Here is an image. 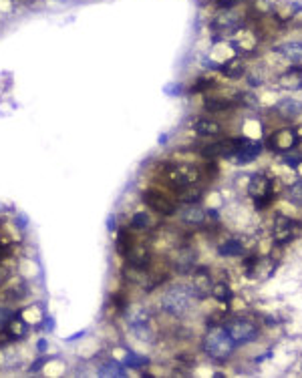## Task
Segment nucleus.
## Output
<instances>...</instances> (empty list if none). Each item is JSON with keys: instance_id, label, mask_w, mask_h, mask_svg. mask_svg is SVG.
<instances>
[{"instance_id": "1", "label": "nucleus", "mask_w": 302, "mask_h": 378, "mask_svg": "<svg viewBox=\"0 0 302 378\" xmlns=\"http://www.w3.org/2000/svg\"><path fill=\"white\" fill-rule=\"evenodd\" d=\"M194 294H196V290H192L188 286H174L162 296L160 304L168 314L184 316L194 304Z\"/></svg>"}, {"instance_id": "2", "label": "nucleus", "mask_w": 302, "mask_h": 378, "mask_svg": "<svg viewBox=\"0 0 302 378\" xmlns=\"http://www.w3.org/2000/svg\"><path fill=\"white\" fill-rule=\"evenodd\" d=\"M234 348H236V342L230 338L226 328H214L204 338V350L220 362H224L234 352Z\"/></svg>"}, {"instance_id": "3", "label": "nucleus", "mask_w": 302, "mask_h": 378, "mask_svg": "<svg viewBox=\"0 0 302 378\" xmlns=\"http://www.w3.org/2000/svg\"><path fill=\"white\" fill-rule=\"evenodd\" d=\"M226 332L236 344H246L258 338V326L248 320H234L226 326Z\"/></svg>"}, {"instance_id": "4", "label": "nucleus", "mask_w": 302, "mask_h": 378, "mask_svg": "<svg viewBox=\"0 0 302 378\" xmlns=\"http://www.w3.org/2000/svg\"><path fill=\"white\" fill-rule=\"evenodd\" d=\"M168 177L178 187H188V185H194L198 181L200 173H198V169L194 165H170L168 167Z\"/></svg>"}, {"instance_id": "5", "label": "nucleus", "mask_w": 302, "mask_h": 378, "mask_svg": "<svg viewBox=\"0 0 302 378\" xmlns=\"http://www.w3.org/2000/svg\"><path fill=\"white\" fill-rule=\"evenodd\" d=\"M145 203L154 209V211H158V213H162V215H172L174 211H176V203L168 197V195H164L162 191H158V189H149V191H145Z\"/></svg>"}, {"instance_id": "6", "label": "nucleus", "mask_w": 302, "mask_h": 378, "mask_svg": "<svg viewBox=\"0 0 302 378\" xmlns=\"http://www.w3.org/2000/svg\"><path fill=\"white\" fill-rule=\"evenodd\" d=\"M262 153V145L258 141H250V139H238V149L232 155L238 163H248L252 159H256Z\"/></svg>"}, {"instance_id": "7", "label": "nucleus", "mask_w": 302, "mask_h": 378, "mask_svg": "<svg viewBox=\"0 0 302 378\" xmlns=\"http://www.w3.org/2000/svg\"><path fill=\"white\" fill-rule=\"evenodd\" d=\"M270 147L274 149V151H290V149H294L296 145H298V137H296V133L292 131V129H282V131H278V133H274L272 137H270Z\"/></svg>"}, {"instance_id": "8", "label": "nucleus", "mask_w": 302, "mask_h": 378, "mask_svg": "<svg viewBox=\"0 0 302 378\" xmlns=\"http://www.w3.org/2000/svg\"><path fill=\"white\" fill-rule=\"evenodd\" d=\"M298 229V223H294L292 219H288V217H284V215H278L276 217V221H274V231H272V235H274V239L278 241V243H286V241H290L292 237H294V231Z\"/></svg>"}, {"instance_id": "9", "label": "nucleus", "mask_w": 302, "mask_h": 378, "mask_svg": "<svg viewBox=\"0 0 302 378\" xmlns=\"http://www.w3.org/2000/svg\"><path fill=\"white\" fill-rule=\"evenodd\" d=\"M127 322L131 326L133 332H137L139 336H143V330H149V322H151V314L147 308H133L127 314Z\"/></svg>"}, {"instance_id": "10", "label": "nucleus", "mask_w": 302, "mask_h": 378, "mask_svg": "<svg viewBox=\"0 0 302 378\" xmlns=\"http://www.w3.org/2000/svg\"><path fill=\"white\" fill-rule=\"evenodd\" d=\"M248 191H250V195L256 197V199H258V197H268L270 191H272V181H270L268 177H264V175H254V177L250 179Z\"/></svg>"}, {"instance_id": "11", "label": "nucleus", "mask_w": 302, "mask_h": 378, "mask_svg": "<svg viewBox=\"0 0 302 378\" xmlns=\"http://www.w3.org/2000/svg\"><path fill=\"white\" fill-rule=\"evenodd\" d=\"M280 87L288 91H300L302 89V69L294 67L280 75Z\"/></svg>"}, {"instance_id": "12", "label": "nucleus", "mask_w": 302, "mask_h": 378, "mask_svg": "<svg viewBox=\"0 0 302 378\" xmlns=\"http://www.w3.org/2000/svg\"><path fill=\"white\" fill-rule=\"evenodd\" d=\"M194 131L202 137H210V135H220L222 133V125L212 121V119H198L194 123Z\"/></svg>"}, {"instance_id": "13", "label": "nucleus", "mask_w": 302, "mask_h": 378, "mask_svg": "<svg viewBox=\"0 0 302 378\" xmlns=\"http://www.w3.org/2000/svg\"><path fill=\"white\" fill-rule=\"evenodd\" d=\"M238 149V139H228V141H222V143H216L212 147L206 149L208 155H222V157H232Z\"/></svg>"}, {"instance_id": "14", "label": "nucleus", "mask_w": 302, "mask_h": 378, "mask_svg": "<svg viewBox=\"0 0 302 378\" xmlns=\"http://www.w3.org/2000/svg\"><path fill=\"white\" fill-rule=\"evenodd\" d=\"M182 219L186 221V223H190V225H200V223H204V219H206V211L200 207V205H188L184 211H182Z\"/></svg>"}, {"instance_id": "15", "label": "nucleus", "mask_w": 302, "mask_h": 378, "mask_svg": "<svg viewBox=\"0 0 302 378\" xmlns=\"http://www.w3.org/2000/svg\"><path fill=\"white\" fill-rule=\"evenodd\" d=\"M276 51H278L282 57H286L288 61H292V63L302 61V43H286V45L278 47Z\"/></svg>"}, {"instance_id": "16", "label": "nucleus", "mask_w": 302, "mask_h": 378, "mask_svg": "<svg viewBox=\"0 0 302 378\" xmlns=\"http://www.w3.org/2000/svg\"><path fill=\"white\" fill-rule=\"evenodd\" d=\"M127 260L133 268H145L149 264V251L145 247H133L131 251H127Z\"/></svg>"}, {"instance_id": "17", "label": "nucleus", "mask_w": 302, "mask_h": 378, "mask_svg": "<svg viewBox=\"0 0 302 378\" xmlns=\"http://www.w3.org/2000/svg\"><path fill=\"white\" fill-rule=\"evenodd\" d=\"M27 332H29V328H27V324L19 318V320H11L9 324H7V334L13 338V340H21V338H25L27 336Z\"/></svg>"}, {"instance_id": "18", "label": "nucleus", "mask_w": 302, "mask_h": 378, "mask_svg": "<svg viewBox=\"0 0 302 378\" xmlns=\"http://www.w3.org/2000/svg\"><path fill=\"white\" fill-rule=\"evenodd\" d=\"M222 73H224L226 77H230V79H240V77L244 75V65H242L240 59H232L230 63H226V65L222 67Z\"/></svg>"}, {"instance_id": "19", "label": "nucleus", "mask_w": 302, "mask_h": 378, "mask_svg": "<svg viewBox=\"0 0 302 378\" xmlns=\"http://www.w3.org/2000/svg\"><path fill=\"white\" fill-rule=\"evenodd\" d=\"M278 111L284 115V117H290V115H296L302 111V105L298 101H292V99H286V101H280L278 103Z\"/></svg>"}, {"instance_id": "20", "label": "nucleus", "mask_w": 302, "mask_h": 378, "mask_svg": "<svg viewBox=\"0 0 302 378\" xmlns=\"http://www.w3.org/2000/svg\"><path fill=\"white\" fill-rule=\"evenodd\" d=\"M212 296H214L216 300H220V302H230L232 296H234V292L230 290V286H226L224 282H220V284H216V286L212 288Z\"/></svg>"}, {"instance_id": "21", "label": "nucleus", "mask_w": 302, "mask_h": 378, "mask_svg": "<svg viewBox=\"0 0 302 378\" xmlns=\"http://www.w3.org/2000/svg\"><path fill=\"white\" fill-rule=\"evenodd\" d=\"M242 251H244V247H242V243L236 241V239H230V241H226V243L220 245V254H222V256H240Z\"/></svg>"}, {"instance_id": "22", "label": "nucleus", "mask_w": 302, "mask_h": 378, "mask_svg": "<svg viewBox=\"0 0 302 378\" xmlns=\"http://www.w3.org/2000/svg\"><path fill=\"white\" fill-rule=\"evenodd\" d=\"M200 197H202V191L194 189V185H188L184 191H180V199L186 203H196V201H200Z\"/></svg>"}, {"instance_id": "23", "label": "nucleus", "mask_w": 302, "mask_h": 378, "mask_svg": "<svg viewBox=\"0 0 302 378\" xmlns=\"http://www.w3.org/2000/svg\"><path fill=\"white\" fill-rule=\"evenodd\" d=\"M290 199H292V203L302 205V179L296 181V183L290 187Z\"/></svg>"}, {"instance_id": "24", "label": "nucleus", "mask_w": 302, "mask_h": 378, "mask_svg": "<svg viewBox=\"0 0 302 378\" xmlns=\"http://www.w3.org/2000/svg\"><path fill=\"white\" fill-rule=\"evenodd\" d=\"M101 374L103 376H107V374H115V376H123V368L117 364V362H109L103 370H101Z\"/></svg>"}, {"instance_id": "25", "label": "nucleus", "mask_w": 302, "mask_h": 378, "mask_svg": "<svg viewBox=\"0 0 302 378\" xmlns=\"http://www.w3.org/2000/svg\"><path fill=\"white\" fill-rule=\"evenodd\" d=\"M147 223H149V217H147L143 211H139V213L133 215V227H137V229H145Z\"/></svg>"}, {"instance_id": "26", "label": "nucleus", "mask_w": 302, "mask_h": 378, "mask_svg": "<svg viewBox=\"0 0 302 378\" xmlns=\"http://www.w3.org/2000/svg\"><path fill=\"white\" fill-rule=\"evenodd\" d=\"M127 247H129V239H127V233L123 231L119 237H117V251H119V254H127Z\"/></svg>"}, {"instance_id": "27", "label": "nucleus", "mask_w": 302, "mask_h": 378, "mask_svg": "<svg viewBox=\"0 0 302 378\" xmlns=\"http://www.w3.org/2000/svg\"><path fill=\"white\" fill-rule=\"evenodd\" d=\"M228 107H230V103H226V101H208V105H206L208 111H224Z\"/></svg>"}, {"instance_id": "28", "label": "nucleus", "mask_w": 302, "mask_h": 378, "mask_svg": "<svg viewBox=\"0 0 302 378\" xmlns=\"http://www.w3.org/2000/svg\"><path fill=\"white\" fill-rule=\"evenodd\" d=\"M145 362H147V360L141 358V356H135V354H129V356H127V364H131V366H135V368L141 366V364H145Z\"/></svg>"}, {"instance_id": "29", "label": "nucleus", "mask_w": 302, "mask_h": 378, "mask_svg": "<svg viewBox=\"0 0 302 378\" xmlns=\"http://www.w3.org/2000/svg\"><path fill=\"white\" fill-rule=\"evenodd\" d=\"M234 3H238V0H218L220 7H230V5H234Z\"/></svg>"}, {"instance_id": "30", "label": "nucleus", "mask_w": 302, "mask_h": 378, "mask_svg": "<svg viewBox=\"0 0 302 378\" xmlns=\"http://www.w3.org/2000/svg\"><path fill=\"white\" fill-rule=\"evenodd\" d=\"M300 161V157H286V163H290V165H296Z\"/></svg>"}]
</instances>
